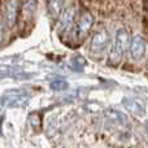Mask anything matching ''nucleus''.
Listing matches in <instances>:
<instances>
[{
	"label": "nucleus",
	"mask_w": 148,
	"mask_h": 148,
	"mask_svg": "<svg viewBox=\"0 0 148 148\" xmlns=\"http://www.w3.org/2000/svg\"><path fill=\"white\" fill-rule=\"evenodd\" d=\"M84 65H86V60L82 56H74L72 59V61H70V66H72L74 70H77V72L83 70Z\"/></svg>",
	"instance_id": "nucleus-9"
},
{
	"label": "nucleus",
	"mask_w": 148,
	"mask_h": 148,
	"mask_svg": "<svg viewBox=\"0 0 148 148\" xmlns=\"http://www.w3.org/2000/svg\"><path fill=\"white\" fill-rule=\"evenodd\" d=\"M123 107L127 109L129 113H131L134 116H138V117H143L146 114L144 107L135 99H125L123 100Z\"/></svg>",
	"instance_id": "nucleus-7"
},
{
	"label": "nucleus",
	"mask_w": 148,
	"mask_h": 148,
	"mask_svg": "<svg viewBox=\"0 0 148 148\" xmlns=\"http://www.w3.org/2000/svg\"><path fill=\"white\" fill-rule=\"evenodd\" d=\"M48 9L51 12V14L55 18L59 17L60 13L62 10V3L61 1H49L48 3Z\"/></svg>",
	"instance_id": "nucleus-10"
},
{
	"label": "nucleus",
	"mask_w": 148,
	"mask_h": 148,
	"mask_svg": "<svg viewBox=\"0 0 148 148\" xmlns=\"http://www.w3.org/2000/svg\"><path fill=\"white\" fill-rule=\"evenodd\" d=\"M108 116L112 117L113 120H114L116 122H118V123H126L127 122V118L125 117V114H122L121 112H117V110H114V109L109 110V112H108Z\"/></svg>",
	"instance_id": "nucleus-12"
},
{
	"label": "nucleus",
	"mask_w": 148,
	"mask_h": 148,
	"mask_svg": "<svg viewBox=\"0 0 148 148\" xmlns=\"http://www.w3.org/2000/svg\"><path fill=\"white\" fill-rule=\"evenodd\" d=\"M27 101H29V95L22 90L7 92L0 99V104L3 107H21V105H26Z\"/></svg>",
	"instance_id": "nucleus-2"
},
{
	"label": "nucleus",
	"mask_w": 148,
	"mask_h": 148,
	"mask_svg": "<svg viewBox=\"0 0 148 148\" xmlns=\"http://www.w3.org/2000/svg\"><path fill=\"white\" fill-rule=\"evenodd\" d=\"M74 14H75L74 7H68L66 9H64L61 17H60V27L62 30H68L69 29V26L72 25V22L74 20Z\"/></svg>",
	"instance_id": "nucleus-8"
},
{
	"label": "nucleus",
	"mask_w": 148,
	"mask_h": 148,
	"mask_svg": "<svg viewBox=\"0 0 148 148\" xmlns=\"http://www.w3.org/2000/svg\"><path fill=\"white\" fill-rule=\"evenodd\" d=\"M129 43H130V36H129L127 30H126V29H120V30H117L114 43H113L110 53H109L110 64H118V62L121 61V57H122L125 49L129 47Z\"/></svg>",
	"instance_id": "nucleus-1"
},
{
	"label": "nucleus",
	"mask_w": 148,
	"mask_h": 148,
	"mask_svg": "<svg viewBox=\"0 0 148 148\" xmlns=\"http://www.w3.org/2000/svg\"><path fill=\"white\" fill-rule=\"evenodd\" d=\"M51 88L53 91H64L68 88V82L64 79H55L51 82Z\"/></svg>",
	"instance_id": "nucleus-11"
},
{
	"label": "nucleus",
	"mask_w": 148,
	"mask_h": 148,
	"mask_svg": "<svg viewBox=\"0 0 148 148\" xmlns=\"http://www.w3.org/2000/svg\"><path fill=\"white\" fill-rule=\"evenodd\" d=\"M17 14H18V3L17 1H9L5 4V22L9 27H13L17 22Z\"/></svg>",
	"instance_id": "nucleus-5"
},
{
	"label": "nucleus",
	"mask_w": 148,
	"mask_h": 148,
	"mask_svg": "<svg viewBox=\"0 0 148 148\" xmlns=\"http://www.w3.org/2000/svg\"><path fill=\"white\" fill-rule=\"evenodd\" d=\"M3 36H4V29H3V25L0 23V42L3 40Z\"/></svg>",
	"instance_id": "nucleus-13"
},
{
	"label": "nucleus",
	"mask_w": 148,
	"mask_h": 148,
	"mask_svg": "<svg viewBox=\"0 0 148 148\" xmlns=\"http://www.w3.org/2000/svg\"><path fill=\"white\" fill-rule=\"evenodd\" d=\"M94 16L90 12H84L83 14L81 16L78 21V34L79 36H83L91 30L92 25H94Z\"/></svg>",
	"instance_id": "nucleus-6"
},
{
	"label": "nucleus",
	"mask_w": 148,
	"mask_h": 148,
	"mask_svg": "<svg viewBox=\"0 0 148 148\" xmlns=\"http://www.w3.org/2000/svg\"><path fill=\"white\" fill-rule=\"evenodd\" d=\"M146 52V42L140 35H135L130 39V55L134 60H139L144 56Z\"/></svg>",
	"instance_id": "nucleus-4"
},
{
	"label": "nucleus",
	"mask_w": 148,
	"mask_h": 148,
	"mask_svg": "<svg viewBox=\"0 0 148 148\" xmlns=\"http://www.w3.org/2000/svg\"><path fill=\"white\" fill-rule=\"evenodd\" d=\"M109 42V34L105 29H100L94 34L91 39V51L94 53H101L108 46Z\"/></svg>",
	"instance_id": "nucleus-3"
}]
</instances>
